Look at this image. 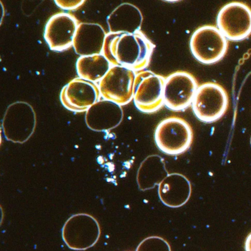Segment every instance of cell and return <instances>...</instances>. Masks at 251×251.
<instances>
[{"label": "cell", "instance_id": "2", "mask_svg": "<svg viewBox=\"0 0 251 251\" xmlns=\"http://www.w3.org/2000/svg\"><path fill=\"white\" fill-rule=\"evenodd\" d=\"M154 139L161 151L170 156H178L187 151L191 146L193 128L181 118H167L156 127Z\"/></svg>", "mask_w": 251, "mask_h": 251}, {"label": "cell", "instance_id": "7", "mask_svg": "<svg viewBox=\"0 0 251 251\" xmlns=\"http://www.w3.org/2000/svg\"><path fill=\"white\" fill-rule=\"evenodd\" d=\"M165 78L150 71H141L136 75L134 86V104L144 113H155L164 102Z\"/></svg>", "mask_w": 251, "mask_h": 251}, {"label": "cell", "instance_id": "21", "mask_svg": "<svg viewBox=\"0 0 251 251\" xmlns=\"http://www.w3.org/2000/svg\"><path fill=\"white\" fill-rule=\"evenodd\" d=\"M245 249L246 251H251V233L249 234L245 243Z\"/></svg>", "mask_w": 251, "mask_h": 251}, {"label": "cell", "instance_id": "11", "mask_svg": "<svg viewBox=\"0 0 251 251\" xmlns=\"http://www.w3.org/2000/svg\"><path fill=\"white\" fill-rule=\"evenodd\" d=\"M80 22L75 16L60 12L47 21L44 37L52 51L61 52L73 47L74 38Z\"/></svg>", "mask_w": 251, "mask_h": 251}, {"label": "cell", "instance_id": "23", "mask_svg": "<svg viewBox=\"0 0 251 251\" xmlns=\"http://www.w3.org/2000/svg\"></svg>", "mask_w": 251, "mask_h": 251}, {"label": "cell", "instance_id": "16", "mask_svg": "<svg viewBox=\"0 0 251 251\" xmlns=\"http://www.w3.org/2000/svg\"><path fill=\"white\" fill-rule=\"evenodd\" d=\"M142 20L139 9L129 3L120 4L107 19L110 32L128 33L139 31Z\"/></svg>", "mask_w": 251, "mask_h": 251}, {"label": "cell", "instance_id": "18", "mask_svg": "<svg viewBox=\"0 0 251 251\" xmlns=\"http://www.w3.org/2000/svg\"><path fill=\"white\" fill-rule=\"evenodd\" d=\"M111 67L112 64L103 54L81 56L76 63L79 78L94 83L100 82Z\"/></svg>", "mask_w": 251, "mask_h": 251}, {"label": "cell", "instance_id": "4", "mask_svg": "<svg viewBox=\"0 0 251 251\" xmlns=\"http://www.w3.org/2000/svg\"><path fill=\"white\" fill-rule=\"evenodd\" d=\"M229 100L223 87L215 82L198 86L192 107L196 117L204 123L220 120L228 110Z\"/></svg>", "mask_w": 251, "mask_h": 251}, {"label": "cell", "instance_id": "20", "mask_svg": "<svg viewBox=\"0 0 251 251\" xmlns=\"http://www.w3.org/2000/svg\"><path fill=\"white\" fill-rule=\"evenodd\" d=\"M57 7L66 11H72L79 8L85 3V0H54Z\"/></svg>", "mask_w": 251, "mask_h": 251}, {"label": "cell", "instance_id": "15", "mask_svg": "<svg viewBox=\"0 0 251 251\" xmlns=\"http://www.w3.org/2000/svg\"><path fill=\"white\" fill-rule=\"evenodd\" d=\"M106 35L98 24L80 23L74 38L75 52L81 56L102 54Z\"/></svg>", "mask_w": 251, "mask_h": 251}, {"label": "cell", "instance_id": "14", "mask_svg": "<svg viewBox=\"0 0 251 251\" xmlns=\"http://www.w3.org/2000/svg\"><path fill=\"white\" fill-rule=\"evenodd\" d=\"M159 196L161 201L170 208H179L190 200L192 184L183 174H169L159 184Z\"/></svg>", "mask_w": 251, "mask_h": 251}, {"label": "cell", "instance_id": "3", "mask_svg": "<svg viewBox=\"0 0 251 251\" xmlns=\"http://www.w3.org/2000/svg\"><path fill=\"white\" fill-rule=\"evenodd\" d=\"M228 39L218 27L204 25L197 28L190 39V50L195 58L203 64L221 61L228 51Z\"/></svg>", "mask_w": 251, "mask_h": 251}, {"label": "cell", "instance_id": "6", "mask_svg": "<svg viewBox=\"0 0 251 251\" xmlns=\"http://www.w3.org/2000/svg\"><path fill=\"white\" fill-rule=\"evenodd\" d=\"M36 115L30 104L25 101H16L10 104L4 113L2 131L8 141L24 143L28 141L35 131Z\"/></svg>", "mask_w": 251, "mask_h": 251}, {"label": "cell", "instance_id": "10", "mask_svg": "<svg viewBox=\"0 0 251 251\" xmlns=\"http://www.w3.org/2000/svg\"><path fill=\"white\" fill-rule=\"evenodd\" d=\"M198 88L197 80L191 74L176 72L165 78L164 102L169 110L181 111L193 104Z\"/></svg>", "mask_w": 251, "mask_h": 251}, {"label": "cell", "instance_id": "8", "mask_svg": "<svg viewBox=\"0 0 251 251\" xmlns=\"http://www.w3.org/2000/svg\"><path fill=\"white\" fill-rule=\"evenodd\" d=\"M218 29L231 41H241L251 35V8L241 1H231L220 10Z\"/></svg>", "mask_w": 251, "mask_h": 251}, {"label": "cell", "instance_id": "5", "mask_svg": "<svg viewBox=\"0 0 251 251\" xmlns=\"http://www.w3.org/2000/svg\"><path fill=\"white\" fill-rule=\"evenodd\" d=\"M98 221L88 214L72 215L63 225L62 238L69 249L85 251L93 247L100 239Z\"/></svg>", "mask_w": 251, "mask_h": 251}, {"label": "cell", "instance_id": "12", "mask_svg": "<svg viewBox=\"0 0 251 251\" xmlns=\"http://www.w3.org/2000/svg\"><path fill=\"white\" fill-rule=\"evenodd\" d=\"M100 89L94 82L75 78L60 91V100L63 107L75 113L86 112L99 101Z\"/></svg>", "mask_w": 251, "mask_h": 251}, {"label": "cell", "instance_id": "13", "mask_svg": "<svg viewBox=\"0 0 251 251\" xmlns=\"http://www.w3.org/2000/svg\"><path fill=\"white\" fill-rule=\"evenodd\" d=\"M123 119V110L119 104L100 100L86 111L85 122L95 131H107L119 125Z\"/></svg>", "mask_w": 251, "mask_h": 251}, {"label": "cell", "instance_id": "17", "mask_svg": "<svg viewBox=\"0 0 251 251\" xmlns=\"http://www.w3.org/2000/svg\"><path fill=\"white\" fill-rule=\"evenodd\" d=\"M165 160L158 155H150L140 165L137 183L142 191L154 188L168 175Z\"/></svg>", "mask_w": 251, "mask_h": 251}, {"label": "cell", "instance_id": "22", "mask_svg": "<svg viewBox=\"0 0 251 251\" xmlns=\"http://www.w3.org/2000/svg\"><path fill=\"white\" fill-rule=\"evenodd\" d=\"M164 1H168V2H176V1H179L181 0H164Z\"/></svg>", "mask_w": 251, "mask_h": 251}, {"label": "cell", "instance_id": "1", "mask_svg": "<svg viewBox=\"0 0 251 251\" xmlns=\"http://www.w3.org/2000/svg\"><path fill=\"white\" fill-rule=\"evenodd\" d=\"M155 45L141 30L106 33L102 54L112 66L141 72L148 66Z\"/></svg>", "mask_w": 251, "mask_h": 251}, {"label": "cell", "instance_id": "9", "mask_svg": "<svg viewBox=\"0 0 251 251\" xmlns=\"http://www.w3.org/2000/svg\"><path fill=\"white\" fill-rule=\"evenodd\" d=\"M136 72L121 66H112L104 77L99 82L100 96L104 100L125 105L134 97Z\"/></svg>", "mask_w": 251, "mask_h": 251}, {"label": "cell", "instance_id": "19", "mask_svg": "<svg viewBox=\"0 0 251 251\" xmlns=\"http://www.w3.org/2000/svg\"><path fill=\"white\" fill-rule=\"evenodd\" d=\"M136 251H171V247L162 237L152 236L142 240Z\"/></svg>", "mask_w": 251, "mask_h": 251}]
</instances>
